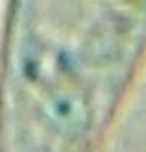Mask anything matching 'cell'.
Listing matches in <instances>:
<instances>
[{
	"label": "cell",
	"instance_id": "6da1fadb",
	"mask_svg": "<svg viewBox=\"0 0 146 152\" xmlns=\"http://www.w3.org/2000/svg\"><path fill=\"white\" fill-rule=\"evenodd\" d=\"M146 50V0H4L0 152H92Z\"/></svg>",
	"mask_w": 146,
	"mask_h": 152
}]
</instances>
